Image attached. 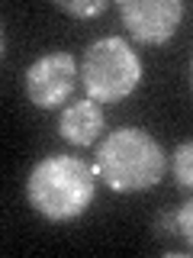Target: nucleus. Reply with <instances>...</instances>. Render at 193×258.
Instances as JSON below:
<instances>
[{"mask_svg": "<svg viewBox=\"0 0 193 258\" xmlns=\"http://www.w3.org/2000/svg\"><path fill=\"white\" fill-rule=\"evenodd\" d=\"M26 197L48 223L77 220L96 197V171L74 155H45L26 177Z\"/></svg>", "mask_w": 193, "mask_h": 258, "instance_id": "f257e3e1", "label": "nucleus"}, {"mask_svg": "<svg viewBox=\"0 0 193 258\" xmlns=\"http://www.w3.org/2000/svg\"><path fill=\"white\" fill-rule=\"evenodd\" d=\"M167 158L151 133L139 126H119L96 145L93 171L116 194L151 190L164 177Z\"/></svg>", "mask_w": 193, "mask_h": 258, "instance_id": "f03ea898", "label": "nucleus"}, {"mask_svg": "<svg viewBox=\"0 0 193 258\" xmlns=\"http://www.w3.org/2000/svg\"><path fill=\"white\" fill-rule=\"evenodd\" d=\"M80 84L90 100L116 103L142 84V58L123 36H100L80 58Z\"/></svg>", "mask_w": 193, "mask_h": 258, "instance_id": "7ed1b4c3", "label": "nucleus"}, {"mask_svg": "<svg viewBox=\"0 0 193 258\" xmlns=\"http://www.w3.org/2000/svg\"><path fill=\"white\" fill-rule=\"evenodd\" d=\"M80 64L71 52H48L26 68V97L39 110H55L74 94Z\"/></svg>", "mask_w": 193, "mask_h": 258, "instance_id": "20e7f679", "label": "nucleus"}, {"mask_svg": "<svg viewBox=\"0 0 193 258\" xmlns=\"http://www.w3.org/2000/svg\"><path fill=\"white\" fill-rule=\"evenodd\" d=\"M119 16L135 42L164 45L167 39H174L183 20V4L180 0H126L119 4Z\"/></svg>", "mask_w": 193, "mask_h": 258, "instance_id": "39448f33", "label": "nucleus"}, {"mask_svg": "<svg viewBox=\"0 0 193 258\" xmlns=\"http://www.w3.org/2000/svg\"><path fill=\"white\" fill-rule=\"evenodd\" d=\"M103 129V110L96 100H77L71 103V107H64L61 119H58V133L64 142L77 145V149H84V145L96 142V136H100Z\"/></svg>", "mask_w": 193, "mask_h": 258, "instance_id": "423d86ee", "label": "nucleus"}, {"mask_svg": "<svg viewBox=\"0 0 193 258\" xmlns=\"http://www.w3.org/2000/svg\"><path fill=\"white\" fill-rule=\"evenodd\" d=\"M171 171L180 187H193V139L180 142L171 155Z\"/></svg>", "mask_w": 193, "mask_h": 258, "instance_id": "0eeeda50", "label": "nucleus"}, {"mask_svg": "<svg viewBox=\"0 0 193 258\" xmlns=\"http://www.w3.org/2000/svg\"><path fill=\"white\" fill-rule=\"evenodd\" d=\"M55 7H58L61 13L80 16V20H93V16H100V13H107V10H110L107 0H58Z\"/></svg>", "mask_w": 193, "mask_h": 258, "instance_id": "6e6552de", "label": "nucleus"}, {"mask_svg": "<svg viewBox=\"0 0 193 258\" xmlns=\"http://www.w3.org/2000/svg\"><path fill=\"white\" fill-rule=\"evenodd\" d=\"M177 232L187 239V245L193 248V197L177 210Z\"/></svg>", "mask_w": 193, "mask_h": 258, "instance_id": "1a4fd4ad", "label": "nucleus"}, {"mask_svg": "<svg viewBox=\"0 0 193 258\" xmlns=\"http://www.w3.org/2000/svg\"><path fill=\"white\" fill-rule=\"evenodd\" d=\"M177 229V216H158V236H171V232Z\"/></svg>", "mask_w": 193, "mask_h": 258, "instance_id": "9d476101", "label": "nucleus"}, {"mask_svg": "<svg viewBox=\"0 0 193 258\" xmlns=\"http://www.w3.org/2000/svg\"><path fill=\"white\" fill-rule=\"evenodd\" d=\"M190 87H193V61H190Z\"/></svg>", "mask_w": 193, "mask_h": 258, "instance_id": "9b49d317", "label": "nucleus"}]
</instances>
